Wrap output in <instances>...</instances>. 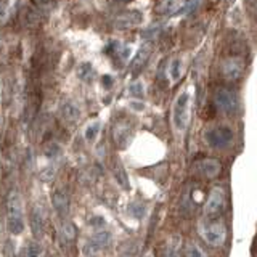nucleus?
Returning <instances> with one entry per match:
<instances>
[{"label": "nucleus", "instance_id": "f257e3e1", "mask_svg": "<svg viewBox=\"0 0 257 257\" xmlns=\"http://www.w3.org/2000/svg\"><path fill=\"white\" fill-rule=\"evenodd\" d=\"M190 109H191V95L188 90H185L177 96L172 108V124L179 134H183L188 128Z\"/></svg>", "mask_w": 257, "mask_h": 257}, {"label": "nucleus", "instance_id": "f03ea898", "mask_svg": "<svg viewBox=\"0 0 257 257\" xmlns=\"http://www.w3.org/2000/svg\"><path fill=\"white\" fill-rule=\"evenodd\" d=\"M233 137L235 135H233V131L230 127L219 125V127H212V128H209V131H206L204 140L207 142L209 147L222 150V148H227L233 142Z\"/></svg>", "mask_w": 257, "mask_h": 257}, {"label": "nucleus", "instance_id": "7ed1b4c3", "mask_svg": "<svg viewBox=\"0 0 257 257\" xmlns=\"http://www.w3.org/2000/svg\"><path fill=\"white\" fill-rule=\"evenodd\" d=\"M199 233L203 239L211 246H222L227 238V228L222 222H211L203 223L199 227Z\"/></svg>", "mask_w": 257, "mask_h": 257}, {"label": "nucleus", "instance_id": "20e7f679", "mask_svg": "<svg viewBox=\"0 0 257 257\" xmlns=\"http://www.w3.org/2000/svg\"><path fill=\"white\" fill-rule=\"evenodd\" d=\"M225 207V191L222 187H214L211 190L204 206L206 217H215L219 215Z\"/></svg>", "mask_w": 257, "mask_h": 257}, {"label": "nucleus", "instance_id": "39448f33", "mask_svg": "<svg viewBox=\"0 0 257 257\" xmlns=\"http://www.w3.org/2000/svg\"><path fill=\"white\" fill-rule=\"evenodd\" d=\"M142 23H143V13L139 10H127L124 13H119L114 18V21H112L114 28L119 31L137 28V26H140Z\"/></svg>", "mask_w": 257, "mask_h": 257}, {"label": "nucleus", "instance_id": "423d86ee", "mask_svg": "<svg viewBox=\"0 0 257 257\" xmlns=\"http://www.w3.org/2000/svg\"><path fill=\"white\" fill-rule=\"evenodd\" d=\"M214 101H215V106L219 108L220 111L227 112V114L235 112L236 106H238L235 93H233L231 90H228V88H219V90L215 92Z\"/></svg>", "mask_w": 257, "mask_h": 257}, {"label": "nucleus", "instance_id": "0eeeda50", "mask_svg": "<svg viewBox=\"0 0 257 257\" xmlns=\"http://www.w3.org/2000/svg\"><path fill=\"white\" fill-rule=\"evenodd\" d=\"M244 72V63L241 58L236 56H230L223 63H222V74L223 77L228 80V82H235L238 80Z\"/></svg>", "mask_w": 257, "mask_h": 257}, {"label": "nucleus", "instance_id": "6e6552de", "mask_svg": "<svg viewBox=\"0 0 257 257\" xmlns=\"http://www.w3.org/2000/svg\"><path fill=\"white\" fill-rule=\"evenodd\" d=\"M111 241V233L108 230H101L87 241L84 246V254L85 255H93L95 252L101 251L103 247H106Z\"/></svg>", "mask_w": 257, "mask_h": 257}, {"label": "nucleus", "instance_id": "1a4fd4ad", "mask_svg": "<svg viewBox=\"0 0 257 257\" xmlns=\"http://www.w3.org/2000/svg\"><path fill=\"white\" fill-rule=\"evenodd\" d=\"M198 171L204 177H207V179H215V177L220 174L222 166H220V163L217 159L207 158V159H203V161H199V163H198Z\"/></svg>", "mask_w": 257, "mask_h": 257}, {"label": "nucleus", "instance_id": "9d476101", "mask_svg": "<svg viewBox=\"0 0 257 257\" xmlns=\"http://www.w3.org/2000/svg\"><path fill=\"white\" fill-rule=\"evenodd\" d=\"M52 203H53V207L55 211L58 212L60 215H68L69 214V198L68 195L64 193L63 190H55L53 195H52Z\"/></svg>", "mask_w": 257, "mask_h": 257}, {"label": "nucleus", "instance_id": "9b49d317", "mask_svg": "<svg viewBox=\"0 0 257 257\" xmlns=\"http://www.w3.org/2000/svg\"><path fill=\"white\" fill-rule=\"evenodd\" d=\"M60 112H61V117L66 120L68 124H76L80 119V109L74 101H69V100L64 101L60 108Z\"/></svg>", "mask_w": 257, "mask_h": 257}, {"label": "nucleus", "instance_id": "f8f14e48", "mask_svg": "<svg viewBox=\"0 0 257 257\" xmlns=\"http://www.w3.org/2000/svg\"><path fill=\"white\" fill-rule=\"evenodd\" d=\"M150 55H151V47L148 44L142 45L140 50L137 52V55H135L134 63H132V72H134V74L140 72L145 68V64H147L148 60H150Z\"/></svg>", "mask_w": 257, "mask_h": 257}, {"label": "nucleus", "instance_id": "ddd939ff", "mask_svg": "<svg viewBox=\"0 0 257 257\" xmlns=\"http://www.w3.org/2000/svg\"><path fill=\"white\" fill-rule=\"evenodd\" d=\"M183 7H185V0H163V2L158 5L156 12L159 15L171 16V15L179 13Z\"/></svg>", "mask_w": 257, "mask_h": 257}, {"label": "nucleus", "instance_id": "4468645a", "mask_svg": "<svg viewBox=\"0 0 257 257\" xmlns=\"http://www.w3.org/2000/svg\"><path fill=\"white\" fill-rule=\"evenodd\" d=\"M31 225H32V233H34L36 239H40L44 236V231H45V219H44V214L40 212V209L34 207L31 215Z\"/></svg>", "mask_w": 257, "mask_h": 257}, {"label": "nucleus", "instance_id": "2eb2a0df", "mask_svg": "<svg viewBox=\"0 0 257 257\" xmlns=\"http://www.w3.org/2000/svg\"><path fill=\"white\" fill-rule=\"evenodd\" d=\"M7 228H8V233H10V235H15V236L21 235V233L24 231V228H26L23 215H12V214H8Z\"/></svg>", "mask_w": 257, "mask_h": 257}, {"label": "nucleus", "instance_id": "dca6fc26", "mask_svg": "<svg viewBox=\"0 0 257 257\" xmlns=\"http://www.w3.org/2000/svg\"><path fill=\"white\" fill-rule=\"evenodd\" d=\"M8 214L23 215V198L20 193H12L8 198Z\"/></svg>", "mask_w": 257, "mask_h": 257}, {"label": "nucleus", "instance_id": "f3484780", "mask_svg": "<svg viewBox=\"0 0 257 257\" xmlns=\"http://www.w3.org/2000/svg\"><path fill=\"white\" fill-rule=\"evenodd\" d=\"M183 74V61L182 58H172L171 64H169V77L172 82H177Z\"/></svg>", "mask_w": 257, "mask_h": 257}, {"label": "nucleus", "instance_id": "a211bd4d", "mask_svg": "<svg viewBox=\"0 0 257 257\" xmlns=\"http://www.w3.org/2000/svg\"><path fill=\"white\" fill-rule=\"evenodd\" d=\"M76 72H77V77L80 80H85V82L87 80H92L95 77V69L92 66V63H87V61L80 63Z\"/></svg>", "mask_w": 257, "mask_h": 257}, {"label": "nucleus", "instance_id": "6ab92c4d", "mask_svg": "<svg viewBox=\"0 0 257 257\" xmlns=\"http://www.w3.org/2000/svg\"><path fill=\"white\" fill-rule=\"evenodd\" d=\"M101 131V122L100 120H93V122H90L87 127H85V131H84V137H85V140L87 142H95V139L98 137Z\"/></svg>", "mask_w": 257, "mask_h": 257}, {"label": "nucleus", "instance_id": "aec40b11", "mask_svg": "<svg viewBox=\"0 0 257 257\" xmlns=\"http://www.w3.org/2000/svg\"><path fill=\"white\" fill-rule=\"evenodd\" d=\"M128 132L131 131L125 128V125H117L114 128V142L119 145V147H125V143L128 140V135H131Z\"/></svg>", "mask_w": 257, "mask_h": 257}, {"label": "nucleus", "instance_id": "412c9836", "mask_svg": "<svg viewBox=\"0 0 257 257\" xmlns=\"http://www.w3.org/2000/svg\"><path fill=\"white\" fill-rule=\"evenodd\" d=\"M128 92H131V95L137 96V98H142V96L145 95V85H143L142 80H135L134 84H131Z\"/></svg>", "mask_w": 257, "mask_h": 257}, {"label": "nucleus", "instance_id": "4be33fe9", "mask_svg": "<svg viewBox=\"0 0 257 257\" xmlns=\"http://www.w3.org/2000/svg\"><path fill=\"white\" fill-rule=\"evenodd\" d=\"M40 255H42V246L36 243V241L29 243L26 247V257H40Z\"/></svg>", "mask_w": 257, "mask_h": 257}, {"label": "nucleus", "instance_id": "5701e85b", "mask_svg": "<svg viewBox=\"0 0 257 257\" xmlns=\"http://www.w3.org/2000/svg\"><path fill=\"white\" fill-rule=\"evenodd\" d=\"M114 175H116V180L122 185L124 188H128V180H127V172L122 169V166H117L116 169H114Z\"/></svg>", "mask_w": 257, "mask_h": 257}, {"label": "nucleus", "instance_id": "b1692460", "mask_svg": "<svg viewBox=\"0 0 257 257\" xmlns=\"http://www.w3.org/2000/svg\"><path fill=\"white\" fill-rule=\"evenodd\" d=\"M187 257H207V255L198 244H188L187 246Z\"/></svg>", "mask_w": 257, "mask_h": 257}, {"label": "nucleus", "instance_id": "393cba45", "mask_svg": "<svg viewBox=\"0 0 257 257\" xmlns=\"http://www.w3.org/2000/svg\"><path fill=\"white\" fill-rule=\"evenodd\" d=\"M167 257H182L180 254V247H179V241H171L167 247Z\"/></svg>", "mask_w": 257, "mask_h": 257}, {"label": "nucleus", "instance_id": "a878e982", "mask_svg": "<svg viewBox=\"0 0 257 257\" xmlns=\"http://www.w3.org/2000/svg\"><path fill=\"white\" fill-rule=\"evenodd\" d=\"M45 155L48 158H55V156H58L60 155V147L56 143H50L48 147L45 148Z\"/></svg>", "mask_w": 257, "mask_h": 257}, {"label": "nucleus", "instance_id": "bb28decb", "mask_svg": "<svg viewBox=\"0 0 257 257\" xmlns=\"http://www.w3.org/2000/svg\"><path fill=\"white\" fill-rule=\"evenodd\" d=\"M128 108L134 109L135 112H142L145 109V103L143 101H139V100H132L131 103H128Z\"/></svg>", "mask_w": 257, "mask_h": 257}, {"label": "nucleus", "instance_id": "cd10ccee", "mask_svg": "<svg viewBox=\"0 0 257 257\" xmlns=\"http://www.w3.org/2000/svg\"><path fill=\"white\" fill-rule=\"evenodd\" d=\"M101 84L108 88V87H111L112 84H114V77L109 76V74H104V76L101 77Z\"/></svg>", "mask_w": 257, "mask_h": 257}, {"label": "nucleus", "instance_id": "c85d7f7f", "mask_svg": "<svg viewBox=\"0 0 257 257\" xmlns=\"http://www.w3.org/2000/svg\"><path fill=\"white\" fill-rule=\"evenodd\" d=\"M32 2H34L37 7H42V8H48V7L53 4L52 0H32Z\"/></svg>", "mask_w": 257, "mask_h": 257}, {"label": "nucleus", "instance_id": "c756f323", "mask_svg": "<svg viewBox=\"0 0 257 257\" xmlns=\"http://www.w3.org/2000/svg\"><path fill=\"white\" fill-rule=\"evenodd\" d=\"M7 7H8V0H0V18H2V16H5Z\"/></svg>", "mask_w": 257, "mask_h": 257}, {"label": "nucleus", "instance_id": "7c9ffc66", "mask_svg": "<svg viewBox=\"0 0 257 257\" xmlns=\"http://www.w3.org/2000/svg\"><path fill=\"white\" fill-rule=\"evenodd\" d=\"M119 2H128V0H119Z\"/></svg>", "mask_w": 257, "mask_h": 257}, {"label": "nucleus", "instance_id": "2f4dec72", "mask_svg": "<svg viewBox=\"0 0 257 257\" xmlns=\"http://www.w3.org/2000/svg\"><path fill=\"white\" fill-rule=\"evenodd\" d=\"M0 45H2V42H0Z\"/></svg>", "mask_w": 257, "mask_h": 257}]
</instances>
